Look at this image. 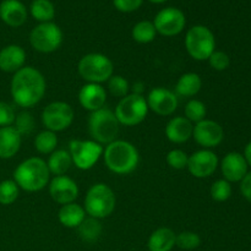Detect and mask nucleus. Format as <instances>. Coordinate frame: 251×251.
<instances>
[{
  "label": "nucleus",
  "mask_w": 251,
  "mask_h": 251,
  "mask_svg": "<svg viewBox=\"0 0 251 251\" xmlns=\"http://www.w3.org/2000/svg\"><path fill=\"white\" fill-rule=\"evenodd\" d=\"M44 93L46 80L37 69L24 66L12 76L11 96L14 102L20 107H33L44 97Z\"/></svg>",
  "instance_id": "f257e3e1"
},
{
  "label": "nucleus",
  "mask_w": 251,
  "mask_h": 251,
  "mask_svg": "<svg viewBox=\"0 0 251 251\" xmlns=\"http://www.w3.org/2000/svg\"><path fill=\"white\" fill-rule=\"evenodd\" d=\"M105 166L115 174H130L137 168L140 154L136 147L129 141L115 140L107 145L103 151Z\"/></svg>",
  "instance_id": "f03ea898"
},
{
  "label": "nucleus",
  "mask_w": 251,
  "mask_h": 251,
  "mask_svg": "<svg viewBox=\"0 0 251 251\" xmlns=\"http://www.w3.org/2000/svg\"><path fill=\"white\" fill-rule=\"evenodd\" d=\"M50 176L47 162L38 157L26 159L17 166L14 172L15 183L22 190L34 193L47 186Z\"/></svg>",
  "instance_id": "7ed1b4c3"
},
{
  "label": "nucleus",
  "mask_w": 251,
  "mask_h": 251,
  "mask_svg": "<svg viewBox=\"0 0 251 251\" xmlns=\"http://www.w3.org/2000/svg\"><path fill=\"white\" fill-rule=\"evenodd\" d=\"M119 122L112 110L100 108L91 113L88 118V131L93 141L100 145H109L115 141L119 132Z\"/></svg>",
  "instance_id": "20e7f679"
},
{
  "label": "nucleus",
  "mask_w": 251,
  "mask_h": 251,
  "mask_svg": "<svg viewBox=\"0 0 251 251\" xmlns=\"http://www.w3.org/2000/svg\"><path fill=\"white\" fill-rule=\"evenodd\" d=\"M83 208L90 215V217L97 218V220L108 217L112 215L115 208L114 193L105 184H95L87 191Z\"/></svg>",
  "instance_id": "39448f33"
},
{
  "label": "nucleus",
  "mask_w": 251,
  "mask_h": 251,
  "mask_svg": "<svg viewBox=\"0 0 251 251\" xmlns=\"http://www.w3.org/2000/svg\"><path fill=\"white\" fill-rule=\"evenodd\" d=\"M78 74L88 83H102L113 76V63L100 53L86 54L78 61Z\"/></svg>",
  "instance_id": "423d86ee"
},
{
  "label": "nucleus",
  "mask_w": 251,
  "mask_h": 251,
  "mask_svg": "<svg viewBox=\"0 0 251 251\" xmlns=\"http://www.w3.org/2000/svg\"><path fill=\"white\" fill-rule=\"evenodd\" d=\"M185 47L189 55L195 60H208L216 48L215 36L208 27L196 25L186 32Z\"/></svg>",
  "instance_id": "0eeeda50"
},
{
  "label": "nucleus",
  "mask_w": 251,
  "mask_h": 251,
  "mask_svg": "<svg viewBox=\"0 0 251 251\" xmlns=\"http://www.w3.org/2000/svg\"><path fill=\"white\" fill-rule=\"evenodd\" d=\"M149 113L146 100L140 95H127L122 98L115 108V117L119 124L125 126H135L145 120Z\"/></svg>",
  "instance_id": "6e6552de"
},
{
  "label": "nucleus",
  "mask_w": 251,
  "mask_h": 251,
  "mask_svg": "<svg viewBox=\"0 0 251 251\" xmlns=\"http://www.w3.org/2000/svg\"><path fill=\"white\" fill-rule=\"evenodd\" d=\"M29 43L39 53H53L63 43V32L58 25L43 22L31 31Z\"/></svg>",
  "instance_id": "1a4fd4ad"
},
{
  "label": "nucleus",
  "mask_w": 251,
  "mask_h": 251,
  "mask_svg": "<svg viewBox=\"0 0 251 251\" xmlns=\"http://www.w3.org/2000/svg\"><path fill=\"white\" fill-rule=\"evenodd\" d=\"M103 147L93 140H73L70 142V153L73 163L81 171L92 168L103 154Z\"/></svg>",
  "instance_id": "9d476101"
},
{
  "label": "nucleus",
  "mask_w": 251,
  "mask_h": 251,
  "mask_svg": "<svg viewBox=\"0 0 251 251\" xmlns=\"http://www.w3.org/2000/svg\"><path fill=\"white\" fill-rule=\"evenodd\" d=\"M74 120V110L65 102H53L44 108L42 123L47 130L53 132L68 129Z\"/></svg>",
  "instance_id": "9b49d317"
},
{
  "label": "nucleus",
  "mask_w": 251,
  "mask_h": 251,
  "mask_svg": "<svg viewBox=\"0 0 251 251\" xmlns=\"http://www.w3.org/2000/svg\"><path fill=\"white\" fill-rule=\"evenodd\" d=\"M185 24V15L176 7H164L156 15L153 21L157 33L166 37H173L180 33Z\"/></svg>",
  "instance_id": "f8f14e48"
},
{
  "label": "nucleus",
  "mask_w": 251,
  "mask_h": 251,
  "mask_svg": "<svg viewBox=\"0 0 251 251\" xmlns=\"http://www.w3.org/2000/svg\"><path fill=\"white\" fill-rule=\"evenodd\" d=\"M218 166L217 154L210 150H200L189 157L188 171L195 178H208L215 173Z\"/></svg>",
  "instance_id": "ddd939ff"
},
{
  "label": "nucleus",
  "mask_w": 251,
  "mask_h": 251,
  "mask_svg": "<svg viewBox=\"0 0 251 251\" xmlns=\"http://www.w3.org/2000/svg\"><path fill=\"white\" fill-rule=\"evenodd\" d=\"M193 136L200 146L205 149H212V147H217L223 141L225 132L218 123L203 119L196 123L194 126Z\"/></svg>",
  "instance_id": "4468645a"
},
{
  "label": "nucleus",
  "mask_w": 251,
  "mask_h": 251,
  "mask_svg": "<svg viewBox=\"0 0 251 251\" xmlns=\"http://www.w3.org/2000/svg\"><path fill=\"white\" fill-rule=\"evenodd\" d=\"M146 102L149 109L158 115H171L178 107V97L176 93L163 87L151 90L147 96Z\"/></svg>",
  "instance_id": "2eb2a0df"
},
{
  "label": "nucleus",
  "mask_w": 251,
  "mask_h": 251,
  "mask_svg": "<svg viewBox=\"0 0 251 251\" xmlns=\"http://www.w3.org/2000/svg\"><path fill=\"white\" fill-rule=\"evenodd\" d=\"M49 194L55 202L60 205L71 203L78 196V186L66 176H56L49 184Z\"/></svg>",
  "instance_id": "dca6fc26"
},
{
  "label": "nucleus",
  "mask_w": 251,
  "mask_h": 251,
  "mask_svg": "<svg viewBox=\"0 0 251 251\" xmlns=\"http://www.w3.org/2000/svg\"><path fill=\"white\" fill-rule=\"evenodd\" d=\"M221 169L227 181H242L243 178L248 174L247 159L243 154L238 152H230L226 154L221 163Z\"/></svg>",
  "instance_id": "f3484780"
},
{
  "label": "nucleus",
  "mask_w": 251,
  "mask_h": 251,
  "mask_svg": "<svg viewBox=\"0 0 251 251\" xmlns=\"http://www.w3.org/2000/svg\"><path fill=\"white\" fill-rule=\"evenodd\" d=\"M105 100H107V93L100 83H87L82 86L78 92V102L91 113L103 108Z\"/></svg>",
  "instance_id": "a211bd4d"
},
{
  "label": "nucleus",
  "mask_w": 251,
  "mask_h": 251,
  "mask_svg": "<svg viewBox=\"0 0 251 251\" xmlns=\"http://www.w3.org/2000/svg\"><path fill=\"white\" fill-rule=\"evenodd\" d=\"M0 19L10 27H20L26 22L27 9L20 0H2Z\"/></svg>",
  "instance_id": "6ab92c4d"
},
{
  "label": "nucleus",
  "mask_w": 251,
  "mask_h": 251,
  "mask_svg": "<svg viewBox=\"0 0 251 251\" xmlns=\"http://www.w3.org/2000/svg\"><path fill=\"white\" fill-rule=\"evenodd\" d=\"M26 51L16 44H10L0 50V70L4 73H16L24 68Z\"/></svg>",
  "instance_id": "aec40b11"
},
{
  "label": "nucleus",
  "mask_w": 251,
  "mask_h": 251,
  "mask_svg": "<svg viewBox=\"0 0 251 251\" xmlns=\"http://www.w3.org/2000/svg\"><path fill=\"white\" fill-rule=\"evenodd\" d=\"M193 123L185 117H176L166 126V136L173 144H184L193 136Z\"/></svg>",
  "instance_id": "412c9836"
},
{
  "label": "nucleus",
  "mask_w": 251,
  "mask_h": 251,
  "mask_svg": "<svg viewBox=\"0 0 251 251\" xmlns=\"http://www.w3.org/2000/svg\"><path fill=\"white\" fill-rule=\"evenodd\" d=\"M21 147V135L14 126L0 127V158H12Z\"/></svg>",
  "instance_id": "4be33fe9"
},
{
  "label": "nucleus",
  "mask_w": 251,
  "mask_h": 251,
  "mask_svg": "<svg viewBox=\"0 0 251 251\" xmlns=\"http://www.w3.org/2000/svg\"><path fill=\"white\" fill-rule=\"evenodd\" d=\"M176 234L171 228L162 227L154 230L149 239L150 251H172L176 247Z\"/></svg>",
  "instance_id": "5701e85b"
},
{
  "label": "nucleus",
  "mask_w": 251,
  "mask_h": 251,
  "mask_svg": "<svg viewBox=\"0 0 251 251\" xmlns=\"http://www.w3.org/2000/svg\"><path fill=\"white\" fill-rule=\"evenodd\" d=\"M59 222L66 228H77L86 218V211L82 206L75 202L61 206L58 212Z\"/></svg>",
  "instance_id": "b1692460"
},
{
  "label": "nucleus",
  "mask_w": 251,
  "mask_h": 251,
  "mask_svg": "<svg viewBox=\"0 0 251 251\" xmlns=\"http://www.w3.org/2000/svg\"><path fill=\"white\" fill-rule=\"evenodd\" d=\"M202 86L201 77L195 73H186L180 76L176 85V95L181 97H193L198 95Z\"/></svg>",
  "instance_id": "393cba45"
},
{
  "label": "nucleus",
  "mask_w": 251,
  "mask_h": 251,
  "mask_svg": "<svg viewBox=\"0 0 251 251\" xmlns=\"http://www.w3.org/2000/svg\"><path fill=\"white\" fill-rule=\"evenodd\" d=\"M71 164H73V159H71L69 151H65V150H56V151L50 153L47 166H48L49 172L56 176H64L70 169Z\"/></svg>",
  "instance_id": "a878e982"
},
{
  "label": "nucleus",
  "mask_w": 251,
  "mask_h": 251,
  "mask_svg": "<svg viewBox=\"0 0 251 251\" xmlns=\"http://www.w3.org/2000/svg\"><path fill=\"white\" fill-rule=\"evenodd\" d=\"M78 235L83 242L95 243L100 239L102 234V225L97 218H85L80 226L77 227Z\"/></svg>",
  "instance_id": "bb28decb"
},
{
  "label": "nucleus",
  "mask_w": 251,
  "mask_h": 251,
  "mask_svg": "<svg viewBox=\"0 0 251 251\" xmlns=\"http://www.w3.org/2000/svg\"><path fill=\"white\" fill-rule=\"evenodd\" d=\"M32 17L41 24L51 22L55 16V9L50 0H33L29 7Z\"/></svg>",
  "instance_id": "cd10ccee"
},
{
  "label": "nucleus",
  "mask_w": 251,
  "mask_h": 251,
  "mask_svg": "<svg viewBox=\"0 0 251 251\" xmlns=\"http://www.w3.org/2000/svg\"><path fill=\"white\" fill-rule=\"evenodd\" d=\"M156 27H154L153 22L151 21H140L132 27L131 31V36L134 38L135 42L141 44H146L150 43V42L153 41L156 38Z\"/></svg>",
  "instance_id": "c85d7f7f"
},
{
  "label": "nucleus",
  "mask_w": 251,
  "mask_h": 251,
  "mask_svg": "<svg viewBox=\"0 0 251 251\" xmlns=\"http://www.w3.org/2000/svg\"><path fill=\"white\" fill-rule=\"evenodd\" d=\"M56 145H58V137H56L55 132L49 131V130L39 132L34 139V149L42 154L54 152Z\"/></svg>",
  "instance_id": "c756f323"
},
{
  "label": "nucleus",
  "mask_w": 251,
  "mask_h": 251,
  "mask_svg": "<svg viewBox=\"0 0 251 251\" xmlns=\"http://www.w3.org/2000/svg\"><path fill=\"white\" fill-rule=\"evenodd\" d=\"M20 188L15 180H4L0 183V203L11 205L17 200Z\"/></svg>",
  "instance_id": "7c9ffc66"
},
{
  "label": "nucleus",
  "mask_w": 251,
  "mask_h": 251,
  "mask_svg": "<svg viewBox=\"0 0 251 251\" xmlns=\"http://www.w3.org/2000/svg\"><path fill=\"white\" fill-rule=\"evenodd\" d=\"M206 105L201 100H191L185 105V118L191 123H199L205 119Z\"/></svg>",
  "instance_id": "2f4dec72"
},
{
  "label": "nucleus",
  "mask_w": 251,
  "mask_h": 251,
  "mask_svg": "<svg viewBox=\"0 0 251 251\" xmlns=\"http://www.w3.org/2000/svg\"><path fill=\"white\" fill-rule=\"evenodd\" d=\"M201 238L198 233L181 232L176 235V245L183 250H194L200 247Z\"/></svg>",
  "instance_id": "473e14b6"
},
{
  "label": "nucleus",
  "mask_w": 251,
  "mask_h": 251,
  "mask_svg": "<svg viewBox=\"0 0 251 251\" xmlns=\"http://www.w3.org/2000/svg\"><path fill=\"white\" fill-rule=\"evenodd\" d=\"M230 195H232V186H230L229 181H227L226 179L215 181L213 185L211 186V196L217 202L227 201Z\"/></svg>",
  "instance_id": "72a5a7b5"
},
{
  "label": "nucleus",
  "mask_w": 251,
  "mask_h": 251,
  "mask_svg": "<svg viewBox=\"0 0 251 251\" xmlns=\"http://www.w3.org/2000/svg\"><path fill=\"white\" fill-rule=\"evenodd\" d=\"M14 125L16 131L19 132L21 136L22 135H28L31 134L32 130H33L34 127V119L33 117H32L31 113L21 112L16 115V118H15Z\"/></svg>",
  "instance_id": "f704fd0d"
},
{
  "label": "nucleus",
  "mask_w": 251,
  "mask_h": 251,
  "mask_svg": "<svg viewBox=\"0 0 251 251\" xmlns=\"http://www.w3.org/2000/svg\"><path fill=\"white\" fill-rule=\"evenodd\" d=\"M108 88L115 97H125L129 92V82L120 75H113L108 80Z\"/></svg>",
  "instance_id": "c9c22d12"
},
{
  "label": "nucleus",
  "mask_w": 251,
  "mask_h": 251,
  "mask_svg": "<svg viewBox=\"0 0 251 251\" xmlns=\"http://www.w3.org/2000/svg\"><path fill=\"white\" fill-rule=\"evenodd\" d=\"M167 163L171 168L178 169V171H181V169L186 168L188 167V161L189 156L181 150H172V151L168 152L167 154Z\"/></svg>",
  "instance_id": "e433bc0d"
},
{
  "label": "nucleus",
  "mask_w": 251,
  "mask_h": 251,
  "mask_svg": "<svg viewBox=\"0 0 251 251\" xmlns=\"http://www.w3.org/2000/svg\"><path fill=\"white\" fill-rule=\"evenodd\" d=\"M208 61H210L211 68L215 69L217 71H223L229 66L230 59L228 56V54H226L225 51H213L211 54V56L208 58Z\"/></svg>",
  "instance_id": "4c0bfd02"
},
{
  "label": "nucleus",
  "mask_w": 251,
  "mask_h": 251,
  "mask_svg": "<svg viewBox=\"0 0 251 251\" xmlns=\"http://www.w3.org/2000/svg\"><path fill=\"white\" fill-rule=\"evenodd\" d=\"M15 118L16 114L14 108L7 103L0 102V127L11 126L15 122Z\"/></svg>",
  "instance_id": "58836bf2"
},
{
  "label": "nucleus",
  "mask_w": 251,
  "mask_h": 251,
  "mask_svg": "<svg viewBox=\"0 0 251 251\" xmlns=\"http://www.w3.org/2000/svg\"><path fill=\"white\" fill-rule=\"evenodd\" d=\"M142 1L144 0H113V4L120 12H132L141 6Z\"/></svg>",
  "instance_id": "ea45409f"
},
{
  "label": "nucleus",
  "mask_w": 251,
  "mask_h": 251,
  "mask_svg": "<svg viewBox=\"0 0 251 251\" xmlns=\"http://www.w3.org/2000/svg\"><path fill=\"white\" fill-rule=\"evenodd\" d=\"M240 190H242L243 196L251 202V173H248L243 178L242 184H240Z\"/></svg>",
  "instance_id": "a19ab883"
},
{
  "label": "nucleus",
  "mask_w": 251,
  "mask_h": 251,
  "mask_svg": "<svg viewBox=\"0 0 251 251\" xmlns=\"http://www.w3.org/2000/svg\"><path fill=\"white\" fill-rule=\"evenodd\" d=\"M144 87H145V85L142 82H135L134 88H132V91H134V95L142 96V92H144V90H145Z\"/></svg>",
  "instance_id": "79ce46f5"
},
{
  "label": "nucleus",
  "mask_w": 251,
  "mask_h": 251,
  "mask_svg": "<svg viewBox=\"0 0 251 251\" xmlns=\"http://www.w3.org/2000/svg\"><path fill=\"white\" fill-rule=\"evenodd\" d=\"M244 157L247 159V163L251 166V142L248 144V146L245 147V152H244Z\"/></svg>",
  "instance_id": "37998d69"
},
{
  "label": "nucleus",
  "mask_w": 251,
  "mask_h": 251,
  "mask_svg": "<svg viewBox=\"0 0 251 251\" xmlns=\"http://www.w3.org/2000/svg\"><path fill=\"white\" fill-rule=\"evenodd\" d=\"M149 1L154 2V4H162V2H166L168 1V0H149Z\"/></svg>",
  "instance_id": "c03bdc74"
}]
</instances>
